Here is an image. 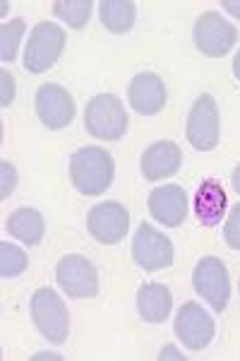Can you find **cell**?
<instances>
[{"label":"cell","mask_w":240,"mask_h":361,"mask_svg":"<svg viewBox=\"0 0 240 361\" xmlns=\"http://www.w3.org/2000/svg\"><path fill=\"white\" fill-rule=\"evenodd\" d=\"M192 39L207 58H224L236 46L238 32L219 13L209 10V13L197 17L195 27H192Z\"/></svg>","instance_id":"obj_9"},{"label":"cell","mask_w":240,"mask_h":361,"mask_svg":"<svg viewBox=\"0 0 240 361\" xmlns=\"http://www.w3.org/2000/svg\"><path fill=\"white\" fill-rule=\"evenodd\" d=\"M56 282L70 299H94L99 294V272L80 253L63 255L56 267Z\"/></svg>","instance_id":"obj_7"},{"label":"cell","mask_w":240,"mask_h":361,"mask_svg":"<svg viewBox=\"0 0 240 361\" xmlns=\"http://www.w3.org/2000/svg\"><path fill=\"white\" fill-rule=\"evenodd\" d=\"M91 0H56L53 3V15L58 20H63L68 27L82 29L87 27L91 17Z\"/></svg>","instance_id":"obj_20"},{"label":"cell","mask_w":240,"mask_h":361,"mask_svg":"<svg viewBox=\"0 0 240 361\" xmlns=\"http://www.w3.org/2000/svg\"><path fill=\"white\" fill-rule=\"evenodd\" d=\"M183 166V152L180 147L171 140H159V142H151L144 149L142 159H139V169H142V176L147 180H163L171 178L180 171Z\"/></svg>","instance_id":"obj_14"},{"label":"cell","mask_w":240,"mask_h":361,"mask_svg":"<svg viewBox=\"0 0 240 361\" xmlns=\"http://www.w3.org/2000/svg\"><path fill=\"white\" fill-rule=\"evenodd\" d=\"M233 75H236V80H240V51L233 58Z\"/></svg>","instance_id":"obj_29"},{"label":"cell","mask_w":240,"mask_h":361,"mask_svg":"<svg viewBox=\"0 0 240 361\" xmlns=\"http://www.w3.org/2000/svg\"><path fill=\"white\" fill-rule=\"evenodd\" d=\"M132 258L142 270L159 272L163 267L173 265V243L156 226L142 222L132 238Z\"/></svg>","instance_id":"obj_8"},{"label":"cell","mask_w":240,"mask_h":361,"mask_svg":"<svg viewBox=\"0 0 240 361\" xmlns=\"http://www.w3.org/2000/svg\"><path fill=\"white\" fill-rule=\"evenodd\" d=\"M130 229V214L120 202H99L87 212V231L99 243H120Z\"/></svg>","instance_id":"obj_12"},{"label":"cell","mask_w":240,"mask_h":361,"mask_svg":"<svg viewBox=\"0 0 240 361\" xmlns=\"http://www.w3.org/2000/svg\"><path fill=\"white\" fill-rule=\"evenodd\" d=\"M231 183H233V190L240 195V164L233 169V176H231Z\"/></svg>","instance_id":"obj_28"},{"label":"cell","mask_w":240,"mask_h":361,"mask_svg":"<svg viewBox=\"0 0 240 361\" xmlns=\"http://www.w3.org/2000/svg\"><path fill=\"white\" fill-rule=\"evenodd\" d=\"M0 173H3V190H0V197L3 200H8L10 193L15 190V185H17V171H15V166L10 164V161H0Z\"/></svg>","instance_id":"obj_24"},{"label":"cell","mask_w":240,"mask_h":361,"mask_svg":"<svg viewBox=\"0 0 240 361\" xmlns=\"http://www.w3.org/2000/svg\"><path fill=\"white\" fill-rule=\"evenodd\" d=\"M115 176V164L103 147L89 145L80 147L77 152L70 157V180L75 190L87 197H99L110 188Z\"/></svg>","instance_id":"obj_1"},{"label":"cell","mask_w":240,"mask_h":361,"mask_svg":"<svg viewBox=\"0 0 240 361\" xmlns=\"http://www.w3.org/2000/svg\"><path fill=\"white\" fill-rule=\"evenodd\" d=\"M63 49H65V29L53 22H39L25 46V70L32 75L46 73L58 63Z\"/></svg>","instance_id":"obj_4"},{"label":"cell","mask_w":240,"mask_h":361,"mask_svg":"<svg viewBox=\"0 0 240 361\" xmlns=\"http://www.w3.org/2000/svg\"><path fill=\"white\" fill-rule=\"evenodd\" d=\"M221 8L233 17H240V0H221Z\"/></svg>","instance_id":"obj_26"},{"label":"cell","mask_w":240,"mask_h":361,"mask_svg":"<svg viewBox=\"0 0 240 361\" xmlns=\"http://www.w3.org/2000/svg\"><path fill=\"white\" fill-rule=\"evenodd\" d=\"M149 212L163 226H180L187 217V195L180 185H159L149 193Z\"/></svg>","instance_id":"obj_15"},{"label":"cell","mask_w":240,"mask_h":361,"mask_svg":"<svg viewBox=\"0 0 240 361\" xmlns=\"http://www.w3.org/2000/svg\"><path fill=\"white\" fill-rule=\"evenodd\" d=\"M0 82H3V92H0V106H10L15 99V78L8 73V70H3L0 73Z\"/></svg>","instance_id":"obj_25"},{"label":"cell","mask_w":240,"mask_h":361,"mask_svg":"<svg viewBox=\"0 0 240 361\" xmlns=\"http://www.w3.org/2000/svg\"><path fill=\"white\" fill-rule=\"evenodd\" d=\"M224 238H226L228 248L240 250V202L231 207V214H228L226 226H224Z\"/></svg>","instance_id":"obj_23"},{"label":"cell","mask_w":240,"mask_h":361,"mask_svg":"<svg viewBox=\"0 0 240 361\" xmlns=\"http://www.w3.org/2000/svg\"><path fill=\"white\" fill-rule=\"evenodd\" d=\"M127 102L139 116H156L166 106V85L156 73H139L130 80Z\"/></svg>","instance_id":"obj_13"},{"label":"cell","mask_w":240,"mask_h":361,"mask_svg":"<svg viewBox=\"0 0 240 361\" xmlns=\"http://www.w3.org/2000/svg\"><path fill=\"white\" fill-rule=\"evenodd\" d=\"M159 359H183V354H178V349L175 347H163Z\"/></svg>","instance_id":"obj_27"},{"label":"cell","mask_w":240,"mask_h":361,"mask_svg":"<svg viewBox=\"0 0 240 361\" xmlns=\"http://www.w3.org/2000/svg\"><path fill=\"white\" fill-rule=\"evenodd\" d=\"M192 202H195V217L200 219L202 226L221 224V219H224V214H226V207H228L224 185L214 178L202 180V185L197 188L195 200Z\"/></svg>","instance_id":"obj_17"},{"label":"cell","mask_w":240,"mask_h":361,"mask_svg":"<svg viewBox=\"0 0 240 361\" xmlns=\"http://www.w3.org/2000/svg\"><path fill=\"white\" fill-rule=\"evenodd\" d=\"M192 287L216 313H224L228 296H231V279H228V267L224 260L216 255L202 258L192 270Z\"/></svg>","instance_id":"obj_6"},{"label":"cell","mask_w":240,"mask_h":361,"mask_svg":"<svg viewBox=\"0 0 240 361\" xmlns=\"http://www.w3.org/2000/svg\"><path fill=\"white\" fill-rule=\"evenodd\" d=\"M127 114L115 94H96L87 102L84 128L91 137L103 142H115L127 133Z\"/></svg>","instance_id":"obj_2"},{"label":"cell","mask_w":240,"mask_h":361,"mask_svg":"<svg viewBox=\"0 0 240 361\" xmlns=\"http://www.w3.org/2000/svg\"><path fill=\"white\" fill-rule=\"evenodd\" d=\"M173 330H175V337L183 342L185 349H190V352H202V349L214 340L216 325H214V318L209 316L197 301H187V304L178 308Z\"/></svg>","instance_id":"obj_10"},{"label":"cell","mask_w":240,"mask_h":361,"mask_svg":"<svg viewBox=\"0 0 240 361\" xmlns=\"http://www.w3.org/2000/svg\"><path fill=\"white\" fill-rule=\"evenodd\" d=\"M99 17L110 34H127L137 17V5L132 0H103L99 3Z\"/></svg>","instance_id":"obj_19"},{"label":"cell","mask_w":240,"mask_h":361,"mask_svg":"<svg viewBox=\"0 0 240 361\" xmlns=\"http://www.w3.org/2000/svg\"><path fill=\"white\" fill-rule=\"evenodd\" d=\"M173 308V294L166 284L161 282H147L137 292V313L144 323L161 325L163 320L171 316Z\"/></svg>","instance_id":"obj_16"},{"label":"cell","mask_w":240,"mask_h":361,"mask_svg":"<svg viewBox=\"0 0 240 361\" xmlns=\"http://www.w3.org/2000/svg\"><path fill=\"white\" fill-rule=\"evenodd\" d=\"M27 265H29V258L20 246H15V243H10V241L0 243V277L13 279L17 275H22V272L27 270Z\"/></svg>","instance_id":"obj_21"},{"label":"cell","mask_w":240,"mask_h":361,"mask_svg":"<svg viewBox=\"0 0 240 361\" xmlns=\"http://www.w3.org/2000/svg\"><path fill=\"white\" fill-rule=\"evenodd\" d=\"M34 109H37L39 121L49 130H63L72 123L75 118V99L61 85L46 82L37 90L34 97Z\"/></svg>","instance_id":"obj_11"},{"label":"cell","mask_w":240,"mask_h":361,"mask_svg":"<svg viewBox=\"0 0 240 361\" xmlns=\"http://www.w3.org/2000/svg\"><path fill=\"white\" fill-rule=\"evenodd\" d=\"M25 20H20V17L0 27V58H3V63H13L17 58V49H20V42L25 37Z\"/></svg>","instance_id":"obj_22"},{"label":"cell","mask_w":240,"mask_h":361,"mask_svg":"<svg viewBox=\"0 0 240 361\" xmlns=\"http://www.w3.org/2000/svg\"><path fill=\"white\" fill-rule=\"evenodd\" d=\"M185 135L187 142L197 152H212V149H216L221 137V118H219V106H216L212 94H202L195 99L190 114H187Z\"/></svg>","instance_id":"obj_5"},{"label":"cell","mask_w":240,"mask_h":361,"mask_svg":"<svg viewBox=\"0 0 240 361\" xmlns=\"http://www.w3.org/2000/svg\"><path fill=\"white\" fill-rule=\"evenodd\" d=\"M29 311L41 337H46L51 345H65L70 335V313L53 289H37L29 301Z\"/></svg>","instance_id":"obj_3"},{"label":"cell","mask_w":240,"mask_h":361,"mask_svg":"<svg viewBox=\"0 0 240 361\" xmlns=\"http://www.w3.org/2000/svg\"><path fill=\"white\" fill-rule=\"evenodd\" d=\"M5 229L13 238H20L25 246L34 248L41 243V238L46 234V222L41 217L39 209L34 207H20L15 212H10L8 222H5Z\"/></svg>","instance_id":"obj_18"}]
</instances>
